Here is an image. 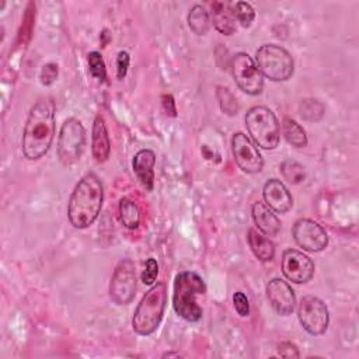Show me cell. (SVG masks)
Listing matches in <instances>:
<instances>
[{
	"instance_id": "1",
	"label": "cell",
	"mask_w": 359,
	"mask_h": 359,
	"mask_svg": "<svg viewBox=\"0 0 359 359\" xmlns=\"http://www.w3.org/2000/svg\"><path fill=\"white\" fill-rule=\"evenodd\" d=\"M55 136V104L50 98H39L29 109L24 132L22 153L28 160L43 157Z\"/></svg>"
},
{
	"instance_id": "2",
	"label": "cell",
	"mask_w": 359,
	"mask_h": 359,
	"mask_svg": "<svg viewBox=\"0 0 359 359\" xmlns=\"http://www.w3.org/2000/svg\"><path fill=\"white\" fill-rule=\"evenodd\" d=\"M104 201L101 180L94 172H87L74 187L69 205L67 217L74 229H87L98 217Z\"/></svg>"
},
{
	"instance_id": "3",
	"label": "cell",
	"mask_w": 359,
	"mask_h": 359,
	"mask_svg": "<svg viewBox=\"0 0 359 359\" xmlns=\"http://www.w3.org/2000/svg\"><path fill=\"white\" fill-rule=\"evenodd\" d=\"M205 280L192 271H182L175 275L172 289V307L175 313L189 323L202 318V307L198 304V296L205 294Z\"/></svg>"
},
{
	"instance_id": "4",
	"label": "cell",
	"mask_w": 359,
	"mask_h": 359,
	"mask_svg": "<svg viewBox=\"0 0 359 359\" xmlns=\"http://www.w3.org/2000/svg\"><path fill=\"white\" fill-rule=\"evenodd\" d=\"M165 303L167 286L164 282H158L151 286L139 302L132 317L133 331L139 335L153 334L161 323Z\"/></svg>"
},
{
	"instance_id": "5",
	"label": "cell",
	"mask_w": 359,
	"mask_h": 359,
	"mask_svg": "<svg viewBox=\"0 0 359 359\" xmlns=\"http://www.w3.org/2000/svg\"><path fill=\"white\" fill-rule=\"evenodd\" d=\"M245 126L255 144L273 150L279 144V122L276 115L264 105H254L245 112Z\"/></svg>"
},
{
	"instance_id": "6",
	"label": "cell",
	"mask_w": 359,
	"mask_h": 359,
	"mask_svg": "<svg viewBox=\"0 0 359 359\" xmlns=\"http://www.w3.org/2000/svg\"><path fill=\"white\" fill-rule=\"evenodd\" d=\"M255 65L261 74L272 81H287L294 72L292 55L275 43H265L257 49Z\"/></svg>"
},
{
	"instance_id": "7",
	"label": "cell",
	"mask_w": 359,
	"mask_h": 359,
	"mask_svg": "<svg viewBox=\"0 0 359 359\" xmlns=\"http://www.w3.org/2000/svg\"><path fill=\"white\" fill-rule=\"evenodd\" d=\"M86 146V130L77 118H67L57 139V157L63 165L77 163Z\"/></svg>"
},
{
	"instance_id": "8",
	"label": "cell",
	"mask_w": 359,
	"mask_h": 359,
	"mask_svg": "<svg viewBox=\"0 0 359 359\" xmlns=\"http://www.w3.org/2000/svg\"><path fill=\"white\" fill-rule=\"evenodd\" d=\"M230 69L236 84L243 93L248 95H258L262 93L264 76L248 53H236L230 60Z\"/></svg>"
},
{
	"instance_id": "9",
	"label": "cell",
	"mask_w": 359,
	"mask_h": 359,
	"mask_svg": "<svg viewBox=\"0 0 359 359\" xmlns=\"http://www.w3.org/2000/svg\"><path fill=\"white\" fill-rule=\"evenodd\" d=\"M136 294V266L132 259L123 258L114 269L109 282V297L118 304H129Z\"/></svg>"
},
{
	"instance_id": "10",
	"label": "cell",
	"mask_w": 359,
	"mask_h": 359,
	"mask_svg": "<svg viewBox=\"0 0 359 359\" xmlns=\"http://www.w3.org/2000/svg\"><path fill=\"white\" fill-rule=\"evenodd\" d=\"M297 317L302 327L311 335L324 334L330 324V313L325 303L311 294L300 300Z\"/></svg>"
},
{
	"instance_id": "11",
	"label": "cell",
	"mask_w": 359,
	"mask_h": 359,
	"mask_svg": "<svg viewBox=\"0 0 359 359\" xmlns=\"http://www.w3.org/2000/svg\"><path fill=\"white\" fill-rule=\"evenodd\" d=\"M231 151L237 165L244 172L255 174L262 170V156L255 143L245 133L236 132L231 136Z\"/></svg>"
},
{
	"instance_id": "12",
	"label": "cell",
	"mask_w": 359,
	"mask_h": 359,
	"mask_svg": "<svg viewBox=\"0 0 359 359\" xmlns=\"http://www.w3.org/2000/svg\"><path fill=\"white\" fill-rule=\"evenodd\" d=\"M293 240L309 252H320L328 244V234L321 224L311 219H299L292 227Z\"/></svg>"
},
{
	"instance_id": "13",
	"label": "cell",
	"mask_w": 359,
	"mask_h": 359,
	"mask_svg": "<svg viewBox=\"0 0 359 359\" xmlns=\"http://www.w3.org/2000/svg\"><path fill=\"white\" fill-rule=\"evenodd\" d=\"M282 273L293 283H306L314 275V262L302 251L287 248L282 254Z\"/></svg>"
},
{
	"instance_id": "14",
	"label": "cell",
	"mask_w": 359,
	"mask_h": 359,
	"mask_svg": "<svg viewBox=\"0 0 359 359\" xmlns=\"http://www.w3.org/2000/svg\"><path fill=\"white\" fill-rule=\"evenodd\" d=\"M266 297L279 316H289L296 307V294L287 282L273 278L266 285Z\"/></svg>"
},
{
	"instance_id": "15",
	"label": "cell",
	"mask_w": 359,
	"mask_h": 359,
	"mask_svg": "<svg viewBox=\"0 0 359 359\" xmlns=\"http://www.w3.org/2000/svg\"><path fill=\"white\" fill-rule=\"evenodd\" d=\"M264 203L276 213H286L293 206V198L286 185L276 178H271L265 182L262 189Z\"/></svg>"
},
{
	"instance_id": "16",
	"label": "cell",
	"mask_w": 359,
	"mask_h": 359,
	"mask_svg": "<svg viewBox=\"0 0 359 359\" xmlns=\"http://www.w3.org/2000/svg\"><path fill=\"white\" fill-rule=\"evenodd\" d=\"M154 164H156V154L150 149L139 150L132 161L133 172L136 174L140 184L146 188V191H151L154 185Z\"/></svg>"
},
{
	"instance_id": "17",
	"label": "cell",
	"mask_w": 359,
	"mask_h": 359,
	"mask_svg": "<svg viewBox=\"0 0 359 359\" xmlns=\"http://www.w3.org/2000/svg\"><path fill=\"white\" fill-rule=\"evenodd\" d=\"M91 151H93V157L95 158L97 163H104L109 157L111 142H109L108 130L105 126V121L101 115H97L93 122Z\"/></svg>"
},
{
	"instance_id": "18",
	"label": "cell",
	"mask_w": 359,
	"mask_h": 359,
	"mask_svg": "<svg viewBox=\"0 0 359 359\" xmlns=\"http://www.w3.org/2000/svg\"><path fill=\"white\" fill-rule=\"evenodd\" d=\"M252 220L265 236H276L280 231V222L264 202H254L251 208Z\"/></svg>"
},
{
	"instance_id": "19",
	"label": "cell",
	"mask_w": 359,
	"mask_h": 359,
	"mask_svg": "<svg viewBox=\"0 0 359 359\" xmlns=\"http://www.w3.org/2000/svg\"><path fill=\"white\" fill-rule=\"evenodd\" d=\"M212 22L215 28L223 35H233L236 32V18L231 11V6L224 1H213L210 11Z\"/></svg>"
},
{
	"instance_id": "20",
	"label": "cell",
	"mask_w": 359,
	"mask_h": 359,
	"mask_svg": "<svg viewBox=\"0 0 359 359\" xmlns=\"http://www.w3.org/2000/svg\"><path fill=\"white\" fill-rule=\"evenodd\" d=\"M247 241L257 259L262 262H268L273 259V255H275L273 243L269 238L264 237L261 233H258L255 229L248 230Z\"/></svg>"
},
{
	"instance_id": "21",
	"label": "cell",
	"mask_w": 359,
	"mask_h": 359,
	"mask_svg": "<svg viewBox=\"0 0 359 359\" xmlns=\"http://www.w3.org/2000/svg\"><path fill=\"white\" fill-rule=\"evenodd\" d=\"M282 133L289 144L293 147H304L307 144L306 130L294 119L285 116L282 121Z\"/></svg>"
},
{
	"instance_id": "22",
	"label": "cell",
	"mask_w": 359,
	"mask_h": 359,
	"mask_svg": "<svg viewBox=\"0 0 359 359\" xmlns=\"http://www.w3.org/2000/svg\"><path fill=\"white\" fill-rule=\"evenodd\" d=\"M119 219L122 224L129 229L135 230L140 224V209L132 199L123 196L119 201Z\"/></svg>"
},
{
	"instance_id": "23",
	"label": "cell",
	"mask_w": 359,
	"mask_h": 359,
	"mask_svg": "<svg viewBox=\"0 0 359 359\" xmlns=\"http://www.w3.org/2000/svg\"><path fill=\"white\" fill-rule=\"evenodd\" d=\"M188 25L195 35H205L210 28V15L201 4H195L188 13Z\"/></svg>"
},
{
	"instance_id": "24",
	"label": "cell",
	"mask_w": 359,
	"mask_h": 359,
	"mask_svg": "<svg viewBox=\"0 0 359 359\" xmlns=\"http://www.w3.org/2000/svg\"><path fill=\"white\" fill-rule=\"evenodd\" d=\"M325 108L323 102L314 98H304L299 104V115L307 122H317L323 118Z\"/></svg>"
},
{
	"instance_id": "25",
	"label": "cell",
	"mask_w": 359,
	"mask_h": 359,
	"mask_svg": "<svg viewBox=\"0 0 359 359\" xmlns=\"http://www.w3.org/2000/svg\"><path fill=\"white\" fill-rule=\"evenodd\" d=\"M279 171H280L282 177L290 184H300L306 178L304 167L300 163H297L296 160H292V158L283 160L279 164Z\"/></svg>"
},
{
	"instance_id": "26",
	"label": "cell",
	"mask_w": 359,
	"mask_h": 359,
	"mask_svg": "<svg viewBox=\"0 0 359 359\" xmlns=\"http://www.w3.org/2000/svg\"><path fill=\"white\" fill-rule=\"evenodd\" d=\"M216 95L219 100V105L223 114L229 115V116H234L238 112V102L237 98L231 94V91L227 87L223 86H217L216 90Z\"/></svg>"
},
{
	"instance_id": "27",
	"label": "cell",
	"mask_w": 359,
	"mask_h": 359,
	"mask_svg": "<svg viewBox=\"0 0 359 359\" xmlns=\"http://www.w3.org/2000/svg\"><path fill=\"white\" fill-rule=\"evenodd\" d=\"M231 11H233V15L234 18L244 27V28H248L254 18H255V11L252 8V6L247 1H237L233 7H231Z\"/></svg>"
},
{
	"instance_id": "28",
	"label": "cell",
	"mask_w": 359,
	"mask_h": 359,
	"mask_svg": "<svg viewBox=\"0 0 359 359\" xmlns=\"http://www.w3.org/2000/svg\"><path fill=\"white\" fill-rule=\"evenodd\" d=\"M88 69H90V74L97 81H100V83L107 81V69H105V63H104V59L100 52L93 50L88 53Z\"/></svg>"
},
{
	"instance_id": "29",
	"label": "cell",
	"mask_w": 359,
	"mask_h": 359,
	"mask_svg": "<svg viewBox=\"0 0 359 359\" xmlns=\"http://www.w3.org/2000/svg\"><path fill=\"white\" fill-rule=\"evenodd\" d=\"M57 74H59V67L56 63H46L43 65V67L41 69V73H39V81L43 84V86H50L56 81L57 79Z\"/></svg>"
},
{
	"instance_id": "30",
	"label": "cell",
	"mask_w": 359,
	"mask_h": 359,
	"mask_svg": "<svg viewBox=\"0 0 359 359\" xmlns=\"http://www.w3.org/2000/svg\"><path fill=\"white\" fill-rule=\"evenodd\" d=\"M157 273H158V265H157V261L154 258H149L144 264V268L142 271V282L144 285H151L156 278H157Z\"/></svg>"
},
{
	"instance_id": "31",
	"label": "cell",
	"mask_w": 359,
	"mask_h": 359,
	"mask_svg": "<svg viewBox=\"0 0 359 359\" xmlns=\"http://www.w3.org/2000/svg\"><path fill=\"white\" fill-rule=\"evenodd\" d=\"M233 304L236 311L241 316V317H247L250 314V303L247 296L243 292H236L233 294Z\"/></svg>"
},
{
	"instance_id": "32",
	"label": "cell",
	"mask_w": 359,
	"mask_h": 359,
	"mask_svg": "<svg viewBox=\"0 0 359 359\" xmlns=\"http://www.w3.org/2000/svg\"><path fill=\"white\" fill-rule=\"evenodd\" d=\"M129 62H130L129 53L126 50H121L116 56V77L119 80L125 79L129 69Z\"/></svg>"
},
{
	"instance_id": "33",
	"label": "cell",
	"mask_w": 359,
	"mask_h": 359,
	"mask_svg": "<svg viewBox=\"0 0 359 359\" xmlns=\"http://www.w3.org/2000/svg\"><path fill=\"white\" fill-rule=\"evenodd\" d=\"M278 353L282 358H299L300 356L297 346L289 341H283L278 345Z\"/></svg>"
},
{
	"instance_id": "34",
	"label": "cell",
	"mask_w": 359,
	"mask_h": 359,
	"mask_svg": "<svg viewBox=\"0 0 359 359\" xmlns=\"http://www.w3.org/2000/svg\"><path fill=\"white\" fill-rule=\"evenodd\" d=\"M161 105H163V109L167 115L170 116H177V108H175V101H174V97L171 94H164L161 97Z\"/></svg>"
}]
</instances>
